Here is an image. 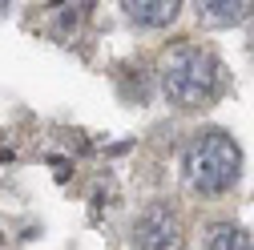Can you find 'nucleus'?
<instances>
[{"mask_svg":"<svg viewBox=\"0 0 254 250\" xmlns=\"http://www.w3.org/2000/svg\"><path fill=\"white\" fill-rule=\"evenodd\" d=\"M162 93L178 109L210 105L222 93V65H218V57L198 49V45H186V49L170 53L166 65H162Z\"/></svg>","mask_w":254,"mask_h":250,"instance_id":"1","label":"nucleus"},{"mask_svg":"<svg viewBox=\"0 0 254 250\" xmlns=\"http://www.w3.org/2000/svg\"><path fill=\"white\" fill-rule=\"evenodd\" d=\"M182 170H186L190 190H198V194H226L230 186L238 182L242 153H238V145H234L230 133L206 129V133H198V137H190L186 158H182Z\"/></svg>","mask_w":254,"mask_h":250,"instance_id":"2","label":"nucleus"},{"mask_svg":"<svg viewBox=\"0 0 254 250\" xmlns=\"http://www.w3.org/2000/svg\"><path fill=\"white\" fill-rule=\"evenodd\" d=\"M133 246L137 250H182V222L166 202H153L133 222Z\"/></svg>","mask_w":254,"mask_h":250,"instance_id":"3","label":"nucleus"},{"mask_svg":"<svg viewBox=\"0 0 254 250\" xmlns=\"http://www.w3.org/2000/svg\"><path fill=\"white\" fill-rule=\"evenodd\" d=\"M194 12L206 28H234V24L250 20L254 0H194Z\"/></svg>","mask_w":254,"mask_h":250,"instance_id":"4","label":"nucleus"},{"mask_svg":"<svg viewBox=\"0 0 254 250\" xmlns=\"http://www.w3.org/2000/svg\"><path fill=\"white\" fill-rule=\"evenodd\" d=\"M121 12L137 28H166L178 20L182 0H121Z\"/></svg>","mask_w":254,"mask_h":250,"instance_id":"5","label":"nucleus"},{"mask_svg":"<svg viewBox=\"0 0 254 250\" xmlns=\"http://www.w3.org/2000/svg\"><path fill=\"white\" fill-rule=\"evenodd\" d=\"M202 250H254V234L234 222H214L202 238Z\"/></svg>","mask_w":254,"mask_h":250,"instance_id":"6","label":"nucleus"},{"mask_svg":"<svg viewBox=\"0 0 254 250\" xmlns=\"http://www.w3.org/2000/svg\"><path fill=\"white\" fill-rule=\"evenodd\" d=\"M4 8H8V0H0V12H4Z\"/></svg>","mask_w":254,"mask_h":250,"instance_id":"7","label":"nucleus"}]
</instances>
